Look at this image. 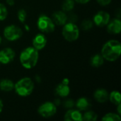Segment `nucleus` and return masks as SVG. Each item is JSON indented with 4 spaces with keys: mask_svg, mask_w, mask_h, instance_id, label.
Returning <instances> with one entry per match:
<instances>
[{
    "mask_svg": "<svg viewBox=\"0 0 121 121\" xmlns=\"http://www.w3.org/2000/svg\"><path fill=\"white\" fill-rule=\"evenodd\" d=\"M74 0H65L62 5L63 11H70L74 9Z\"/></svg>",
    "mask_w": 121,
    "mask_h": 121,
    "instance_id": "nucleus-21",
    "label": "nucleus"
},
{
    "mask_svg": "<svg viewBox=\"0 0 121 121\" xmlns=\"http://www.w3.org/2000/svg\"><path fill=\"white\" fill-rule=\"evenodd\" d=\"M23 35L21 29L14 25L6 26L4 30V35L5 38L9 41H14L19 39Z\"/></svg>",
    "mask_w": 121,
    "mask_h": 121,
    "instance_id": "nucleus-6",
    "label": "nucleus"
},
{
    "mask_svg": "<svg viewBox=\"0 0 121 121\" xmlns=\"http://www.w3.org/2000/svg\"><path fill=\"white\" fill-rule=\"evenodd\" d=\"M74 106V102L72 100H67L65 102V106L66 108H71Z\"/></svg>",
    "mask_w": 121,
    "mask_h": 121,
    "instance_id": "nucleus-27",
    "label": "nucleus"
},
{
    "mask_svg": "<svg viewBox=\"0 0 121 121\" xmlns=\"http://www.w3.org/2000/svg\"><path fill=\"white\" fill-rule=\"evenodd\" d=\"M97 1V2L100 4V5H101V6H106V5H108L110 3H111V0H96Z\"/></svg>",
    "mask_w": 121,
    "mask_h": 121,
    "instance_id": "nucleus-26",
    "label": "nucleus"
},
{
    "mask_svg": "<svg viewBox=\"0 0 121 121\" xmlns=\"http://www.w3.org/2000/svg\"><path fill=\"white\" fill-rule=\"evenodd\" d=\"M102 121H121V117L120 115L116 114L113 113H109L106 114L103 118Z\"/></svg>",
    "mask_w": 121,
    "mask_h": 121,
    "instance_id": "nucleus-22",
    "label": "nucleus"
},
{
    "mask_svg": "<svg viewBox=\"0 0 121 121\" xmlns=\"http://www.w3.org/2000/svg\"><path fill=\"white\" fill-rule=\"evenodd\" d=\"M55 91H56L57 94L61 97L67 96L70 92V89L69 87V84H63L62 82L60 83L56 87Z\"/></svg>",
    "mask_w": 121,
    "mask_h": 121,
    "instance_id": "nucleus-15",
    "label": "nucleus"
},
{
    "mask_svg": "<svg viewBox=\"0 0 121 121\" xmlns=\"http://www.w3.org/2000/svg\"><path fill=\"white\" fill-rule=\"evenodd\" d=\"M8 15V11L6 6L0 3V21H4L6 19Z\"/></svg>",
    "mask_w": 121,
    "mask_h": 121,
    "instance_id": "nucleus-24",
    "label": "nucleus"
},
{
    "mask_svg": "<svg viewBox=\"0 0 121 121\" xmlns=\"http://www.w3.org/2000/svg\"><path fill=\"white\" fill-rule=\"evenodd\" d=\"M17 16H18V20H19L21 23H24L25 21H26V19L27 13H26V11L24 9H20V10L18 11Z\"/></svg>",
    "mask_w": 121,
    "mask_h": 121,
    "instance_id": "nucleus-25",
    "label": "nucleus"
},
{
    "mask_svg": "<svg viewBox=\"0 0 121 121\" xmlns=\"http://www.w3.org/2000/svg\"><path fill=\"white\" fill-rule=\"evenodd\" d=\"M63 84H69V79H67V78H65V79H64L63 80H62V82Z\"/></svg>",
    "mask_w": 121,
    "mask_h": 121,
    "instance_id": "nucleus-30",
    "label": "nucleus"
},
{
    "mask_svg": "<svg viewBox=\"0 0 121 121\" xmlns=\"http://www.w3.org/2000/svg\"><path fill=\"white\" fill-rule=\"evenodd\" d=\"M2 109H3V102L0 99V113L2 111Z\"/></svg>",
    "mask_w": 121,
    "mask_h": 121,
    "instance_id": "nucleus-31",
    "label": "nucleus"
},
{
    "mask_svg": "<svg viewBox=\"0 0 121 121\" xmlns=\"http://www.w3.org/2000/svg\"><path fill=\"white\" fill-rule=\"evenodd\" d=\"M97 114L94 111H87L82 116V121H95L97 120Z\"/></svg>",
    "mask_w": 121,
    "mask_h": 121,
    "instance_id": "nucleus-20",
    "label": "nucleus"
},
{
    "mask_svg": "<svg viewBox=\"0 0 121 121\" xmlns=\"http://www.w3.org/2000/svg\"><path fill=\"white\" fill-rule=\"evenodd\" d=\"M121 43L116 40H111L104 44L101 50L103 57L110 62L117 60L121 56Z\"/></svg>",
    "mask_w": 121,
    "mask_h": 121,
    "instance_id": "nucleus-1",
    "label": "nucleus"
},
{
    "mask_svg": "<svg viewBox=\"0 0 121 121\" xmlns=\"http://www.w3.org/2000/svg\"><path fill=\"white\" fill-rule=\"evenodd\" d=\"M37 26L38 29L41 32L45 33L53 32L55 28V25L52 19H51L46 15H41L38 18L37 21Z\"/></svg>",
    "mask_w": 121,
    "mask_h": 121,
    "instance_id": "nucleus-5",
    "label": "nucleus"
},
{
    "mask_svg": "<svg viewBox=\"0 0 121 121\" xmlns=\"http://www.w3.org/2000/svg\"><path fill=\"white\" fill-rule=\"evenodd\" d=\"M93 21L90 19H85L82 23V28L84 30H89L93 27Z\"/></svg>",
    "mask_w": 121,
    "mask_h": 121,
    "instance_id": "nucleus-23",
    "label": "nucleus"
},
{
    "mask_svg": "<svg viewBox=\"0 0 121 121\" xmlns=\"http://www.w3.org/2000/svg\"><path fill=\"white\" fill-rule=\"evenodd\" d=\"M14 89V84L9 79H4L0 81V89L3 91H11Z\"/></svg>",
    "mask_w": 121,
    "mask_h": 121,
    "instance_id": "nucleus-17",
    "label": "nucleus"
},
{
    "mask_svg": "<svg viewBox=\"0 0 121 121\" xmlns=\"http://www.w3.org/2000/svg\"><path fill=\"white\" fill-rule=\"evenodd\" d=\"M25 27H26V30H29V28H28V27L27 26H25Z\"/></svg>",
    "mask_w": 121,
    "mask_h": 121,
    "instance_id": "nucleus-33",
    "label": "nucleus"
},
{
    "mask_svg": "<svg viewBox=\"0 0 121 121\" xmlns=\"http://www.w3.org/2000/svg\"><path fill=\"white\" fill-rule=\"evenodd\" d=\"M62 35L66 40L73 42L79 38V29L78 26L73 23L69 22L65 23L62 28Z\"/></svg>",
    "mask_w": 121,
    "mask_h": 121,
    "instance_id": "nucleus-4",
    "label": "nucleus"
},
{
    "mask_svg": "<svg viewBox=\"0 0 121 121\" xmlns=\"http://www.w3.org/2000/svg\"><path fill=\"white\" fill-rule=\"evenodd\" d=\"M76 106L79 111H87L91 107L90 101L86 98H80L77 100Z\"/></svg>",
    "mask_w": 121,
    "mask_h": 121,
    "instance_id": "nucleus-16",
    "label": "nucleus"
},
{
    "mask_svg": "<svg viewBox=\"0 0 121 121\" xmlns=\"http://www.w3.org/2000/svg\"><path fill=\"white\" fill-rule=\"evenodd\" d=\"M6 1L10 6H13L14 4V3H15V1L14 0H6Z\"/></svg>",
    "mask_w": 121,
    "mask_h": 121,
    "instance_id": "nucleus-29",
    "label": "nucleus"
},
{
    "mask_svg": "<svg viewBox=\"0 0 121 121\" xmlns=\"http://www.w3.org/2000/svg\"><path fill=\"white\" fill-rule=\"evenodd\" d=\"M33 89V82L28 77L22 78L14 84V89L16 94L21 96H29L32 94Z\"/></svg>",
    "mask_w": 121,
    "mask_h": 121,
    "instance_id": "nucleus-3",
    "label": "nucleus"
},
{
    "mask_svg": "<svg viewBox=\"0 0 121 121\" xmlns=\"http://www.w3.org/2000/svg\"><path fill=\"white\" fill-rule=\"evenodd\" d=\"M118 115H121V104H119L118 105Z\"/></svg>",
    "mask_w": 121,
    "mask_h": 121,
    "instance_id": "nucleus-32",
    "label": "nucleus"
},
{
    "mask_svg": "<svg viewBox=\"0 0 121 121\" xmlns=\"http://www.w3.org/2000/svg\"><path fill=\"white\" fill-rule=\"evenodd\" d=\"M108 99H110L111 103L115 105H118L119 104H121V94L118 91H112L109 95Z\"/></svg>",
    "mask_w": 121,
    "mask_h": 121,
    "instance_id": "nucleus-19",
    "label": "nucleus"
},
{
    "mask_svg": "<svg viewBox=\"0 0 121 121\" xmlns=\"http://www.w3.org/2000/svg\"><path fill=\"white\" fill-rule=\"evenodd\" d=\"M47 44V38L43 34H38L33 40V45L37 50L43 49Z\"/></svg>",
    "mask_w": 121,
    "mask_h": 121,
    "instance_id": "nucleus-10",
    "label": "nucleus"
},
{
    "mask_svg": "<svg viewBox=\"0 0 121 121\" xmlns=\"http://www.w3.org/2000/svg\"><path fill=\"white\" fill-rule=\"evenodd\" d=\"M52 18H53L52 20L53 22L59 26L65 25L68 20V17L67 14L63 11H55L52 15Z\"/></svg>",
    "mask_w": 121,
    "mask_h": 121,
    "instance_id": "nucleus-12",
    "label": "nucleus"
},
{
    "mask_svg": "<svg viewBox=\"0 0 121 121\" xmlns=\"http://www.w3.org/2000/svg\"><path fill=\"white\" fill-rule=\"evenodd\" d=\"M65 121H82V115L79 110L71 109L67 111L65 115Z\"/></svg>",
    "mask_w": 121,
    "mask_h": 121,
    "instance_id": "nucleus-13",
    "label": "nucleus"
},
{
    "mask_svg": "<svg viewBox=\"0 0 121 121\" xmlns=\"http://www.w3.org/2000/svg\"><path fill=\"white\" fill-rule=\"evenodd\" d=\"M104 58L101 55H99V54L94 55L91 59V65L95 67H101L104 64Z\"/></svg>",
    "mask_w": 121,
    "mask_h": 121,
    "instance_id": "nucleus-18",
    "label": "nucleus"
},
{
    "mask_svg": "<svg viewBox=\"0 0 121 121\" xmlns=\"http://www.w3.org/2000/svg\"><path fill=\"white\" fill-rule=\"evenodd\" d=\"M15 57V52L9 48H4L0 51V62L2 64H8L13 60Z\"/></svg>",
    "mask_w": 121,
    "mask_h": 121,
    "instance_id": "nucleus-9",
    "label": "nucleus"
},
{
    "mask_svg": "<svg viewBox=\"0 0 121 121\" xmlns=\"http://www.w3.org/2000/svg\"><path fill=\"white\" fill-rule=\"evenodd\" d=\"M38 57V50L33 47H28L21 52L20 62L24 68L31 69L37 65Z\"/></svg>",
    "mask_w": 121,
    "mask_h": 121,
    "instance_id": "nucleus-2",
    "label": "nucleus"
},
{
    "mask_svg": "<svg viewBox=\"0 0 121 121\" xmlns=\"http://www.w3.org/2000/svg\"><path fill=\"white\" fill-rule=\"evenodd\" d=\"M108 32L111 34H118L121 30V21L120 19L115 18L109 21L107 24Z\"/></svg>",
    "mask_w": 121,
    "mask_h": 121,
    "instance_id": "nucleus-11",
    "label": "nucleus"
},
{
    "mask_svg": "<svg viewBox=\"0 0 121 121\" xmlns=\"http://www.w3.org/2000/svg\"><path fill=\"white\" fill-rule=\"evenodd\" d=\"M94 23L99 27L106 26L110 21V15L104 11H99L94 17Z\"/></svg>",
    "mask_w": 121,
    "mask_h": 121,
    "instance_id": "nucleus-8",
    "label": "nucleus"
},
{
    "mask_svg": "<svg viewBox=\"0 0 121 121\" xmlns=\"http://www.w3.org/2000/svg\"><path fill=\"white\" fill-rule=\"evenodd\" d=\"M1 36H0V44H1Z\"/></svg>",
    "mask_w": 121,
    "mask_h": 121,
    "instance_id": "nucleus-34",
    "label": "nucleus"
},
{
    "mask_svg": "<svg viewBox=\"0 0 121 121\" xmlns=\"http://www.w3.org/2000/svg\"><path fill=\"white\" fill-rule=\"evenodd\" d=\"M57 112V107L54 103L45 102L38 108V113L43 118H50Z\"/></svg>",
    "mask_w": 121,
    "mask_h": 121,
    "instance_id": "nucleus-7",
    "label": "nucleus"
},
{
    "mask_svg": "<svg viewBox=\"0 0 121 121\" xmlns=\"http://www.w3.org/2000/svg\"><path fill=\"white\" fill-rule=\"evenodd\" d=\"M74 1H76L78 4H84L88 3L90 0H74Z\"/></svg>",
    "mask_w": 121,
    "mask_h": 121,
    "instance_id": "nucleus-28",
    "label": "nucleus"
},
{
    "mask_svg": "<svg viewBox=\"0 0 121 121\" xmlns=\"http://www.w3.org/2000/svg\"><path fill=\"white\" fill-rule=\"evenodd\" d=\"M109 94L108 91L104 89H98L94 93V99L99 103H104L108 100Z\"/></svg>",
    "mask_w": 121,
    "mask_h": 121,
    "instance_id": "nucleus-14",
    "label": "nucleus"
},
{
    "mask_svg": "<svg viewBox=\"0 0 121 121\" xmlns=\"http://www.w3.org/2000/svg\"><path fill=\"white\" fill-rule=\"evenodd\" d=\"M0 63H1V62H0Z\"/></svg>",
    "mask_w": 121,
    "mask_h": 121,
    "instance_id": "nucleus-35",
    "label": "nucleus"
}]
</instances>
